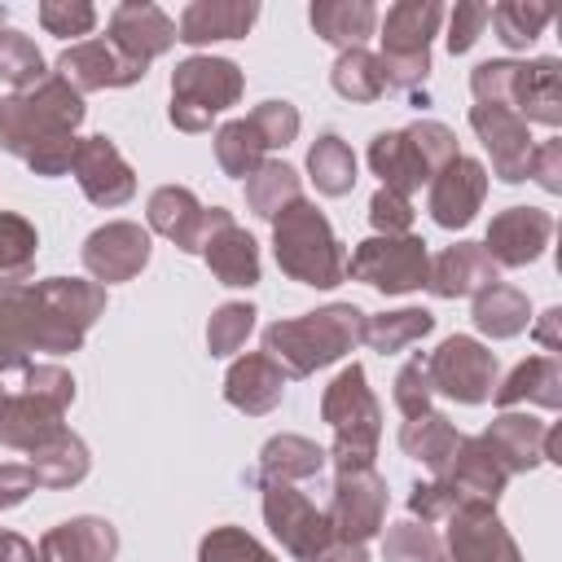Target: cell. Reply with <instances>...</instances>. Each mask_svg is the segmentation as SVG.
Instances as JSON below:
<instances>
[{"instance_id": "cell-20", "label": "cell", "mask_w": 562, "mask_h": 562, "mask_svg": "<svg viewBox=\"0 0 562 562\" xmlns=\"http://www.w3.org/2000/svg\"><path fill=\"white\" fill-rule=\"evenodd\" d=\"M127 61H136V66H145L149 70V61L154 57H162L171 44H176V22L158 9V4H149V0H127V4H119L114 13H110V35H105Z\"/></svg>"}, {"instance_id": "cell-25", "label": "cell", "mask_w": 562, "mask_h": 562, "mask_svg": "<svg viewBox=\"0 0 562 562\" xmlns=\"http://www.w3.org/2000/svg\"><path fill=\"white\" fill-rule=\"evenodd\" d=\"M255 18H259L255 0H193L176 22V40L189 48H202L215 40H241L255 26Z\"/></svg>"}, {"instance_id": "cell-45", "label": "cell", "mask_w": 562, "mask_h": 562, "mask_svg": "<svg viewBox=\"0 0 562 562\" xmlns=\"http://www.w3.org/2000/svg\"><path fill=\"white\" fill-rule=\"evenodd\" d=\"M198 562H277V553H268L246 527H211L198 540Z\"/></svg>"}, {"instance_id": "cell-13", "label": "cell", "mask_w": 562, "mask_h": 562, "mask_svg": "<svg viewBox=\"0 0 562 562\" xmlns=\"http://www.w3.org/2000/svg\"><path fill=\"white\" fill-rule=\"evenodd\" d=\"M443 562H522V553L505 531V522L496 518V505L461 501L448 514Z\"/></svg>"}, {"instance_id": "cell-57", "label": "cell", "mask_w": 562, "mask_h": 562, "mask_svg": "<svg viewBox=\"0 0 562 562\" xmlns=\"http://www.w3.org/2000/svg\"><path fill=\"white\" fill-rule=\"evenodd\" d=\"M558 321H562V307H544L540 312V321H536V342L544 347V356H553V351H562V338H558Z\"/></svg>"}, {"instance_id": "cell-38", "label": "cell", "mask_w": 562, "mask_h": 562, "mask_svg": "<svg viewBox=\"0 0 562 562\" xmlns=\"http://www.w3.org/2000/svg\"><path fill=\"white\" fill-rule=\"evenodd\" d=\"M329 83L338 97L356 101V105H373L386 97V79H382V61L369 48H342L329 66Z\"/></svg>"}, {"instance_id": "cell-59", "label": "cell", "mask_w": 562, "mask_h": 562, "mask_svg": "<svg viewBox=\"0 0 562 562\" xmlns=\"http://www.w3.org/2000/svg\"><path fill=\"white\" fill-rule=\"evenodd\" d=\"M544 461H562V426H549L544 430Z\"/></svg>"}, {"instance_id": "cell-46", "label": "cell", "mask_w": 562, "mask_h": 562, "mask_svg": "<svg viewBox=\"0 0 562 562\" xmlns=\"http://www.w3.org/2000/svg\"><path fill=\"white\" fill-rule=\"evenodd\" d=\"M255 307L250 303H220L206 321V351L211 356H233L246 347V338L255 334Z\"/></svg>"}, {"instance_id": "cell-58", "label": "cell", "mask_w": 562, "mask_h": 562, "mask_svg": "<svg viewBox=\"0 0 562 562\" xmlns=\"http://www.w3.org/2000/svg\"><path fill=\"white\" fill-rule=\"evenodd\" d=\"M0 562H35V544L18 531H0Z\"/></svg>"}, {"instance_id": "cell-56", "label": "cell", "mask_w": 562, "mask_h": 562, "mask_svg": "<svg viewBox=\"0 0 562 562\" xmlns=\"http://www.w3.org/2000/svg\"><path fill=\"white\" fill-rule=\"evenodd\" d=\"M31 492H35V474H31V465L0 461V514H4V509H18Z\"/></svg>"}, {"instance_id": "cell-2", "label": "cell", "mask_w": 562, "mask_h": 562, "mask_svg": "<svg viewBox=\"0 0 562 562\" xmlns=\"http://www.w3.org/2000/svg\"><path fill=\"white\" fill-rule=\"evenodd\" d=\"M364 342V312L356 303H329L263 329V356L277 360L285 378H312L316 369L342 360Z\"/></svg>"}, {"instance_id": "cell-49", "label": "cell", "mask_w": 562, "mask_h": 562, "mask_svg": "<svg viewBox=\"0 0 562 562\" xmlns=\"http://www.w3.org/2000/svg\"><path fill=\"white\" fill-rule=\"evenodd\" d=\"M391 400H395V408H400L404 417H417V413L430 408L435 386H430L426 356H408V360L400 364V373H395V382H391Z\"/></svg>"}, {"instance_id": "cell-17", "label": "cell", "mask_w": 562, "mask_h": 562, "mask_svg": "<svg viewBox=\"0 0 562 562\" xmlns=\"http://www.w3.org/2000/svg\"><path fill=\"white\" fill-rule=\"evenodd\" d=\"M487 198V167L470 154H457L448 167H439L430 176V193H426V211L439 228H465Z\"/></svg>"}, {"instance_id": "cell-16", "label": "cell", "mask_w": 562, "mask_h": 562, "mask_svg": "<svg viewBox=\"0 0 562 562\" xmlns=\"http://www.w3.org/2000/svg\"><path fill=\"white\" fill-rule=\"evenodd\" d=\"M53 75H61L83 97V92H101V88H132L145 79V66L127 61L105 35H88V40L61 48V57L53 61Z\"/></svg>"}, {"instance_id": "cell-10", "label": "cell", "mask_w": 562, "mask_h": 562, "mask_svg": "<svg viewBox=\"0 0 562 562\" xmlns=\"http://www.w3.org/2000/svg\"><path fill=\"white\" fill-rule=\"evenodd\" d=\"M224 224H233V211H224V206H202L198 193L184 189V184H162V189H154L149 202H145V228L158 233V237H167V241H176V246L189 250V255H202L206 241H211Z\"/></svg>"}, {"instance_id": "cell-36", "label": "cell", "mask_w": 562, "mask_h": 562, "mask_svg": "<svg viewBox=\"0 0 562 562\" xmlns=\"http://www.w3.org/2000/svg\"><path fill=\"white\" fill-rule=\"evenodd\" d=\"M241 184H246V206H250L259 220H277L290 202L303 198L299 171H294L290 162H281V158H263Z\"/></svg>"}, {"instance_id": "cell-30", "label": "cell", "mask_w": 562, "mask_h": 562, "mask_svg": "<svg viewBox=\"0 0 562 562\" xmlns=\"http://www.w3.org/2000/svg\"><path fill=\"white\" fill-rule=\"evenodd\" d=\"M202 259H206L211 277H215L220 285H228V290H250V285H259V272H263V263H259V241H255L237 220L224 224V228L206 241Z\"/></svg>"}, {"instance_id": "cell-3", "label": "cell", "mask_w": 562, "mask_h": 562, "mask_svg": "<svg viewBox=\"0 0 562 562\" xmlns=\"http://www.w3.org/2000/svg\"><path fill=\"white\" fill-rule=\"evenodd\" d=\"M75 404V378L61 364H26L18 369V386L0 391V448L35 452L53 435H61V417Z\"/></svg>"}, {"instance_id": "cell-48", "label": "cell", "mask_w": 562, "mask_h": 562, "mask_svg": "<svg viewBox=\"0 0 562 562\" xmlns=\"http://www.w3.org/2000/svg\"><path fill=\"white\" fill-rule=\"evenodd\" d=\"M518 66H522V61H514V57L479 61V66L470 70V92H474V101H479V105H505V110H509Z\"/></svg>"}, {"instance_id": "cell-11", "label": "cell", "mask_w": 562, "mask_h": 562, "mask_svg": "<svg viewBox=\"0 0 562 562\" xmlns=\"http://www.w3.org/2000/svg\"><path fill=\"white\" fill-rule=\"evenodd\" d=\"M259 487H263V522L281 540V549L299 562H316V553L334 540L325 509H316L294 483L259 479Z\"/></svg>"}, {"instance_id": "cell-54", "label": "cell", "mask_w": 562, "mask_h": 562, "mask_svg": "<svg viewBox=\"0 0 562 562\" xmlns=\"http://www.w3.org/2000/svg\"><path fill=\"white\" fill-rule=\"evenodd\" d=\"M487 13H492V4H479V0H461L448 13V53L452 57H461V53H470L479 44V35L487 26Z\"/></svg>"}, {"instance_id": "cell-51", "label": "cell", "mask_w": 562, "mask_h": 562, "mask_svg": "<svg viewBox=\"0 0 562 562\" xmlns=\"http://www.w3.org/2000/svg\"><path fill=\"white\" fill-rule=\"evenodd\" d=\"M461 505L457 487L448 479H417L413 492H408V514L422 518V527H435V522H448V514Z\"/></svg>"}, {"instance_id": "cell-40", "label": "cell", "mask_w": 562, "mask_h": 562, "mask_svg": "<svg viewBox=\"0 0 562 562\" xmlns=\"http://www.w3.org/2000/svg\"><path fill=\"white\" fill-rule=\"evenodd\" d=\"M549 22H553V4H540V0H501L487 13V26L505 48H531Z\"/></svg>"}, {"instance_id": "cell-14", "label": "cell", "mask_w": 562, "mask_h": 562, "mask_svg": "<svg viewBox=\"0 0 562 562\" xmlns=\"http://www.w3.org/2000/svg\"><path fill=\"white\" fill-rule=\"evenodd\" d=\"M154 255V241H149V228H140L136 220H110L101 228H92L83 237V268L97 285H114V281H132Z\"/></svg>"}, {"instance_id": "cell-60", "label": "cell", "mask_w": 562, "mask_h": 562, "mask_svg": "<svg viewBox=\"0 0 562 562\" xmlns=\"http://www.w3.org/2000/svg\"><path fill=\"white\" fill-rule=\"evenodd\" d=\"M13 285H22V281H4V277H0V294H4V290H13Z\"/></svg>"}, {"instance_id": "cell-18", "label": "cell", "mask_w": 562, "mask_h": 562, "mask_svg": "<svg viewBox=\"0 0 562 562\" xmlns=\"http://www.w3.org/2000/svg\"><path fill=\"white\" fill-rule=\"evenodd\" d=\"M553 241V215L540 206H505L501 215H492L483 250L492 255L496 268H527L544 255V246Z\"/></svg>"}, {"instance_id": "cell-34", "label": "cell", "mask_w": 562, "mask_h": 562, "mask_svg": "<svg viewBox=\"0 0 562 562\" xmlns=\"http://www.w3.org/2000/svg\"><path fill=\"white\" fill-rule=\"evenodd\" d=\"M329 461V452L307 439V435H272L259 448V479H277V483H299L321 474Z\"/></svg>"}, {"instance_id": "cell-29", "label": "cell", "mask_w": 562, "mask_h": 562, "mask_svg": "<svg viewBox=\"0 0 562 562\" xmlns=\"http://www.w3.org/2000/svg\"><path fill=\"white\" fill-rule=\"evenodd\" d=\"M461 439H465V435H461L443 413H435V408H426V413H417V417H404V426H400V448H404V457H413L417 465H426L430 479H443V474H448V465H452Z\"/></svg>"}, {"instance_id": "cell-32", "label": "cell", "mask_w": 562, "mask_h": 562, "mask_svg": "<svg viewBox=\"0 0 562 562\" xmlns=\"http://www.w3.org/2000/svg\"><path fill=\"white\" fill-rule=\"evenodd\" d=\"M307 22L325 44L342 53V48H364V40L378 26V9L369 0H312Z\"/></svg>"}, {"instance_id": "cell-5", "label": "cell", "mask_w": 562, "mask_h": 562, "mask_svg": "<svg viewBox=\"0 0 562 562\" xmlns=\"http://www.w3.org/2000/svg\"><path fill=\"white\" fill-rule=\"evenodd\" d=\"M321 417L334 430V448L329 461L338 474L347 470H373L378 457V435H382V404L369 386L364 364H347L334 373V382L321 395Z\"/></svg>"}, {"instance_id": "cell-9", "label": "cell", "mask_w": 562, "mask_h": 562, "mask_svg": "<svg viewBox=\"0 0 562 562\" xmlns=\"http://www.w3.org/2000/svg\"><path fill=\"white\" fill-rule=\"evenodd\" d=\"M426 369H430L435 395H448L457 404H483V400H492V386H496V373H501L496 351H487L470 334H448L426 356Z\"/></svg>"}, {"instance_id": "cell-42", "label": "cell", "mask_w": 562, "mask_h": 562, "mask_svg": "<svg viewBox=\"0 0 562 562\" xmlns=\"http://www.w3.org/2000/svg\"><path fill=\"white\" fill-rule=\"evenodd\" d=\"M40 255V233L26 215L0 211V277L4 281H26Z\"/></svg>"}, {"instance_id": "cell-47", "label": "cell", "mask_w": 562, "mask_h": 562, "mask_svg": "<svg viewBox=\"0 0 562 562\" xmlns=\"http://www.w3.org/2000/svg\"><path fill=\"white\" fill-rule=\"evenodd\" d=\"M250 127L259 132V140H263V149H285L290 140H299V127H303V119H299V110L290 105V101H259L250 114Z\"/></svg>"}, {"instance_id": "cell-27", "label": "cell", "mask_w": 562, "mask_h": 562, "mask_svg": "<svg viewBox=\"0 0 562 562\" xmlns=\"http://www.w3.org/2000/svg\"><path fill=\"white\" fill-rule=\"evenodd\" d=\"M369 167H373V176L382 180V189H391V193H400V198H408V193H417L422 184H430V167H426L422 149L413 145L408 127L378 132V136L369 140Z\"/></svg>"}, {"instance_id": "cell-50", "label": "cell", "mask_w": 562, "mask_h": 562, "mask_svg": "<svg viewBox=\"0 0 562 562\" xmlns=\"http://www.w3.org/2000/svg\"><path fill=\"white\" fill-rule=\"evenodd\" d=\"M40 26L48 35H57V40H75L79 44V35H88L97 26V9L88 0H44L40 4Z\"/></svg>"}, {"instance_id": "cell-12", "label": "cell", "mask_w": 562, "mask_h": 562, "mask_svg": "<svg viewBox=\"0 0 562 562\" xmlns=\"http://www.w3.org/2000/svg\"><path fill=\"white\" fill-rule=\"evenodd\" d=\"M386 479L378 470H347L334 479V496H329V531L334 540L347 544H364L386 527Z\"/></svg>"}, {"instance_id": "cell-39", "label": "cell", "mask_w": 562, "mask_h": 562, "mask_svg": "<svg viewBox=\"0 0 562 562\" xmlns=\"http://www.w3.org/2000/svg\"><path fill=\"white\" fill-rule=\"evenodd\" d=\"M430 329H435V316H430L426 307H395V312L364 316V342H369L378 356H395V351L422 342Z\"/></svg>"}, {"instance_id": "cell-7", "label": "cell", "mask_w": 562, "mask_h": 562, "mask_svg": "<svg viewBox=\"0 0 562 562\" xmlns=\"http://www.w3.org/2000/svg\"><path fill=\"white\" fill-rule=\"evenodd\" d=\"M443 4L439 0H400L382 18V79L395 92H417L430 75V40L439 35Z\"/></svg>"}, {"instance_id": "cell-33", "label": "cell", "mask_w": 562, "mask_h": 562, "mask_svg": "<svg viewBox=\"0 0 562 562\" xmlns=\"http://www.w3.org/2000/svg\"><path fill=\"white\" fill-rule=\"evenodd\" d=\"M26 465H31V474H35V487L61 492V487H75V483L88 479L92 457H88V443H83L75 430H61V435H53L44 448H35Z\"/></svg>"}, {"instance_id": "cell-4", "label": "cell", "mask_w": 562, "mask_h": 562, "mask_svg": "<svg viewBox=\"0 0 562 562\" xmlns=\"http://www.w3.org/2000/svg\"><path fill=\"white\" fill-rule=\"evenodd\" d=\"M272 259L299 285L334 290L347 281V250H342L334 224L325 220V211L307 198L290 202L272 220Z\"/></svg>"}, {"instance_id": "cell-1", "label": "cell", "mask_w": 562, "mask_h": 562, "mask_svg": "<svg viewBox=\"0 0 562 562\" xmlns=\"http://www.w3.org/2000/svg\"><path fill=\"white\" fill-rule=\"evenodd\" d=\"M88 119L83 97L61 79L44 75L35 88L0 97V149L22 158L35 176H66L75 145H79V123Z\"/></svg>"}, {"instance_id": "cell-15", "label": "cell", "mask_w": 562, "mask_h": 562, "mask_svg": "<svg viewBox=\"0 0 562 562\" xmlns=\"http://www.w3.org/2000/svg\"><path fill=\"white\" fill-rule=\"evenodd\" d=\"M70 171H75V180H79V189H83V198L92 206L114 211V206L136 198V171L119 154V145L110 136H79Z\"/></svg>"}, {"instance_id": "cell-43", "label": "cell", "mask_w": 562, "mask_h": 562, "mask_svg": "<svg viewBox=\"0 0 562 562\" xmlns=\"http://www.w3.org/2000/svg\"><path fill=\"white\" fill-rule=\"evenodd\" d=\"M44 75H48V66H44V53L35 48V40L13 26H0V79L13 92H22V88H35Z\"/></svg>"}, {"instance_id": "cell-22", "label": "cell", "mask_w": 562, "mask_h": 562, "mask_svg": "<svg viewBox=\"0 0 562 562\" xmlns=\"http://www.w3.org/2000/svg\"><path fill=\"white\" fill-rule=\"evenodd\" d=\"M492 281H501V268L492 263L483 241H452V246H443L430 259V272H426V290L435 299H474Z\"/></svg>"}, {"instance_id": "cell-8", "label": "cell", "mask_w": 562, "mask_h": 562, "mask_svg": "<svg viewBox=\"0 0 562 562\" xmlns=\"http://www.w3.org/2000/svg\"><path fill=\"white\" fill-rule=\"evenodd\" d=\"M430 272V250L417 233L404 237H364L351 255H347V277L382 290V294H413L426 285Z\"/></svg>"}, {"instance_id": "cell-55", "label": "cell", "mask_w": 562, "mask_h": 562, "mask_svg": "<svg viewBox=\"0 0 562 562\" xmlns=\"http://www.w3.org/2000/svg\"><path fill=\"white\" fill-rule=\"evenodd\" d=\"M527 180H536L544 193H562V140H544L531 149Z\"/></svg>"}, {"instance_id": "cell-41", "label": "cell", "mask_w": 562, "mask_h": 562, "mask_svg": "<svg viewBox=\"0 0 562 562\" xmlns=\"http://www.w3.org/2000/svg\"><path fill=\"white\" fill-rule=\"evenodd\" d=\"M211 140H215V162H220V171L233 176V180H246V176L268 158V149H263L259 132L250 127V119H228L224 127H215Z\"/></svg>"}, {"instance_id": "cell-24", "label": "cell", "mask_w": 562, "mask_h": 562, "mask_svg": "<svg viewBox=\"0 0 562 562\" xmlns=\"http://www.w3.org/2000/svg\"><path fill=\"white\" fill-rule=\"evenodd\" d=\"M544 430H549V422H540L531 413H518V408H505L487 422V430L479 439L492 448V457L514 479V474H527V470L544 465Z\"/></svg>"}, {"instance_id": "cell-52", "label": "cell", "mask_w": 562, "mask_h": 562, "mask_svg": "<svg viewBox=\"0 0 562 562\" xmlns=\"http://www.w3.org/2000/svg\"><path fill=\"white\" fill-rule=\"evenodd\" d=\"M408 136H413V145L422 149V158H426V167H430V176L439 171V167H448L461 149H457V132L448 127V123H435V119H417V123H408Z\"/></svg>"}, {"instance_id": "cell-31", "label": "cell", "mask_w": 562, "mask_h": 562, "mask_svg": "<svg viewBox=\"0 0 562 562\" xmlns=\"http://www.w3.org/2000/svg\"><path fill=\"white\" fill-rule=\"evenodd\" d=\"M443 479L457 487V496H461V501L496 505V501H501V492H505V483H509V470L492 457V448H487L479 435H474V439L465 435Z\"/></svg>"}, {"instance_id": "cell-53", "label": "cell", "mask_w": 562, "mask_h": 562, "mask_svg": "<svg viewBox=\"0 0 562 562\" xmlns=\"http://www.w3.org/2000/svg\"><path fill=\"white\" fill-rule=\"evenodd\" d=\"M413 215H417L413 202L400 198V193H391V189H378L369 198V224H373L378 237H404V233H413Z\"/></svg>"}, {"instance_id": "cell-28", "label": "cell", "mask_w": 562, "mask_h": 562, "mask_svg": "<svg viewBox=\"0 0 562 562\" xmlns=\"http://www.w3.org/2000/svg\"><path fill=\"white\" fill-rule=\"evenodd\" d=\"M492 400H496L501 413H505V408H518V404L562 408V364H558V356H544V351H540V356L518 360V364L505 373V382H496Z\"/></svg>"}, {"instance_id": "cell-35", "label": "cell", "mask_w": 562, "mask_h": 562, "mask_svg": "<svg viewBox=\"0 0 562 562\" xmlns=\"http://www.w3.org/2000/svg\"><path fill=\"white\" fill-rule=\"evenodd\" d=\"M470 316H474V329H479V334H487V338L501 342V338H514V334L527 329V321H531V303H527V294H522L518 285L492 281L487 290L474 294Z\"/></svg>"}, {"instance_id": "cell-6", "label": "cell", "mask_w": 562, "mask_h": 562, "mask_svg": "<svg viewBox=\"0 0 562 562\" xmlns=\"http://www.w3.org/2000/svg\"><path fill=\"white\" fill-rule=\"evenodd\" d=\"M241 88H246V75L233 57L193 53V57L176 61V70H171L167 119L176 132H206L211 119H220L224 110H233L241 101Z\"/></svg>"}, {"instance_id": "cell-26", "label": "cell", "mask_w": 562, "mask_h": 562, "mask_svg": "<svg viewBox=\"0 0 562 562\" xmlns=\"http://www.w3.org/2000/svg\"><path fill=\"white\" fill-rule=\"evenodd\" d=\"M509 110H514L522 123L558 127V123H562V61H558V57L522 61V66H518V79H514V101H509Z\"/></svg>"}, {"instance_id": "cell-44", "label": "cell", "mask_w": 562, "mask_h": 562, "mask_svg": "<svg viewBox=\"0 0 562 562\" xmlns=\"http://www.w3.org/2000/svg\"><path fill=\"white\" fill-rule=\"evenodd\" d=\"M382 562H443V540L417 518L391 522L382 536Z\"/></svg>"}, {"instance_id": "cell-19", "label": "cell", "mask_w": 562, "mask_h": 562, "mask_svg": "<svg viewBox=\"0 0 562 562\" xmlns=\"http://www.w3.org/2000/svg\"><path fill=\"white\" fill-rule=\"evenodd\" d=\"M470 127L483 140V149L492 158V171L505 184H522L531 149H536L531 145V127L514 110H505V105H470Z\"/></svg>"}, {"instance_id": "cell-23", "label": "cell", "mask_w": 562, "mask_h": 562, "mask_svg": "<svg viewBox=\"0 0 562 562\" xmlns=\"http://www.w3.org/2000/svg\"><path fill=\"white\" fill-rule=\"evenodd\" d=\"M285 382H290V378L277 369L272 356L246 351V356H237V360L228 364V373H224V400H228L237 413H246V417H263V413H272V408L285 400Z\"/></svg>"}, {"instance_id": "cell-37", "label": "cell", "mask_w": 562, "mask_h": 562, "mask_svg": "<svg viewBox=\"0 0 562 562\" xmlns=\"http://www.w3.org/2000/svg\"><path fill=\"white\" fill-rule=\"evenodd\" d=\"M307 176L316 184V193L325 198H347L356 189V154L338 132H321L307 145Z\"/></svg>"}, {"instance_id": "cell-21", "label": "cell", "mask_w": 562, "mask_h": 562, "mask_svg": "<svg viewBox=\"0 0 562 562\" xmlns=\"http://www.w3.org/2000/svg\"><path fill=\"white\" fill-rule=\"evenodd\" d=\"M119 553V527L97 514L66 518L48 527L35 544V562H114Z\"/></svg>"}]
</instances>
